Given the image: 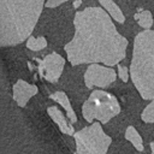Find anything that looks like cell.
Segmentation results:
<instances>
[{
    "label": "cell",
    "instance_id": "cell-19",
    "mask_svg": "<svg viewBox=\"0 0 154 154\" xmlns=\"http://www.w3.org/2000/svg\"><path fill=\"white\" fill-rule=\"evenodd\" d=\"M149 147H150V152H152V154H154V142H150V143H149Z\"/></svg>",
    "mask_w": 154,
    "mask_h": 154
},
{
    "label": "cell",
    "instance_id": "cell-7",
    "mask_svg": "<svg viewBox=\"0 0 154 154\" xmlns=\"http://www.w3.org/2000/svg\"><path fill=\"white\" fill-rule=\"evenodd\" d=\"M65 58L58 53H49L40 60L38 71L41 76L49 83H57L63 75L65 67Z\"/></svg>",
    "mask_w": 154,
    "mask_h": 154
},
{
    "label": "cell",
    "instance_id": "cell-6",
    "mask_svg": "<svg viewBox=\"0 0 154 154\" xmlns=\"http://www.w3.org/2000/svg\"><path fill=\"white\" fill-rule=\"evenodd\" d=\"M117 72L111 67L106 65H101L97 63L89 64L88 67L84 71V84L88 89L93 88H108L113 82L117 79Z\"/></svg>",
    "mask_w": 154,
    "mask_h": 154
},
{
    "label": "cell",
    "instance_id": "cell-17",
    "mask_svg": "<svg viewBox=\"0 0 154 154\" xmlns=\"http://www.w3.org/2000/svg\"><path fill=\"white\" fill-rule=\"evenodd\" d=\"M67 1H75V0H47L46 1V7L54 8V7H58V6H60V5H63L64 2H67Z\"/></svg>",
    "mask_w": 154,
    "mask_h": 154
},
{
    "label": "cell",
    "instance_id": "cell-15",
    "mask_svg": "<svg viewBox=\"0 0 154 154\" xmlns=\"http://www.w3.org/2000/svg\"><path fill=\"white\" fill-rule=\"evenodd\" d=\"M141 119L144 123H154V99L144 107L141 114Z\"/></svg>",
    "mask_w": 154,
    "mask_h": 154
},
{
    "label": "cell",
    "instance_id": "cell-2",
    "mask_svg": "<svg viewBox=\"0 0 154 154\" xmlns=\"http://www.w3.org/2000/svg\"><path fill=\"white\" fill-rule=\"evenodd\" d=\"M45 6L46 0H0V47L26 41Z\"/></svg>",
    "mask_w": 154,
    "mask_h": 154
},
{
    "label": "cell",
    "instance_id": "cell-10",
    "mask_svg": "<svg viewBox=\"0 0 154 154\" xmlns=\"http://www.w3.org/2000/svg\"><path fill=\"white\" fill-rule=\"evenodd\" d=\"M49 99L53 100V101H55V102H58L63 107V109L65 111L66 117L69 118V120L72 124L77 123V120H78L77 119V114H76V112H75V109H73V107H72V105L70 102V99L67 97V94L65 91L57 90V91H54L53 94L49 95Z\"/></svg>",
    "mask_w": 154,
    "mask_h": 154
},
{
    "label": "cell",
    "instance_id": "cell-1",
    "mask_svg": "<svg viewBox=\"0 0 154 154\" xmlns=\"http://www.w3.org/2000/svg\"><path fill=\"white\" fill-rule=\"evenodd\" d=\"M73 36L64 46L72 66L82 64L118 65L126 57L128 40L119 34L112 17L99 6L77 11L73 17Z\"/></svg>",
    "mask_w": 154,
    "mask_h": 154
},
{
    "label": "cell",
    "instance_id": "cell-14",
    "mask_svg": "<svg viewBox=\"0 0 154 154\" xmlns=\"http://www.w3.org/2000/svg\"><path fill=\"white\" fill-rule=\"evenodd\" d=\"M134 18L137 20L138 25L142 26L143 29H150L152 25H153V16L147 10H143L140 13H136L134 16Z\"/></svg>",
    "mask_w": 154,
    "mask_h": 154
},
{
    "label": "cell",
    "instance_id": "cell-8",
    "mask_svg": "<svg viewBox=\"0 0 154 154\" xmlns=\"http://www.w3.org/2000/svg\"><path fill=\"white\" fill-rule=\"evenodd\" d=\"M38 93L36 84L28 83L24 79H18L12 87V97L19 107H25L29 100Z\"/></svg>",
    "mask_w": 154,
    "mask_h": 154
},
{
    "label": "cell",
    "instance_id": "cell-5",
    "mask_svg": "<svg viewBox=\"0 0 154 154\" xmlns=\"http://www.w3.org/2000/svg\"><path fill=\"white\" fill-rule=\"evenodd\" d=\"M75 154H107L112 138L103 131L100 122H94L73 134Z\"/></svg>",
    "mask_w": 154,
    "mask_h": 154
},
{
    "label": "cell",
    "instance_id": "cell-3",
    "mask_svg": "<svg viewBox=\"0 0 154 154\" xmlns=\"http://www.w3.org/2000/svg\"><path fill=\"white\" fill-rule=\"evenodd\" d=\"M130 77L142 99H154V30L144 29L135 36Z\"/></svg>",
    "mask_w": 154,
    "mask_h": 154
},
{
    "label": "cell",
    "instance_id": "cell-13",
    "mask_svg": "<svg viewBox=\"0 0 154 154\" xmlns=\"http://www.w3.org/2000/svg\"><path fill=\"white\" fill-rule=\"evenodd\" d=\"M48 42H47V38L45 36H29L28 40L25 41V46L28 49L32 51V52H38V51H42L47 47Z\"/></svg>",
    "mask_w": 154,
    "mask_h": 154
},
{
    "label": "cell",
    "instance_id": "cell-9",
    "mask_svg": "<svg viewBox=\"0 0 154 154\" xmlns=\"http://www.w3.org/2000/svg\"><path fill=\"white\" fill-rule=\"evenodd\" d=\"M47 113H48L49 118L53 120V123L58 126L60 132H63L67 136H73V134L76 132L73 124L69 120L66 114H64L60 111V108H58V106H49L47 108Z\"/></svg>",
    "mask_w": 154,
    "mask_h": 154
},
{
    "label": "cell",
    "instance_id": "cell-4",
    "mask_svg": "<svg viewBox=\"0 0 154 154\" xmlns=\"http://www.w3.org/2000/svg\"><path fill=\"white\" fill-rule=\"evenodd\" d=\"M120 113L118 99L102 89H95L82 105V116L87 123L100 122L107 124L112 118Z\"/></svg>",
    "mask_w": 154,
    "mask_h": 154
},
{
    "label": "cell",
    "instance_id": "cell-11",
    "mask_svg": "<svg viewBox=\"0 0 154 154\" xmlns=\"http://www.w3.org/2000/svg\"><path fill=\"white\" fill-rule=\"evenodd\" d=\"M99 4L117 23L123 24L125 22V16H124L123 11L113 0H99Z\"/></svg>",
    "mask_w": 154,
    "mask_h": 154
},
{
    "label": "cell",
    "instance_id": "cell-12",
    "mask_svg": "<svg viewBox=\"0 0 154 154\" xmlns=\"http://www.w3.org/2000/svg\"><path fill=\"white\" fill-rule=\"evenodd\" d=\"M125 140H128L134 147L136 150L138 152H143L144 147H143V140L141 137V135L138 134V131L132 126H128L126 130H125Z\"/></svg>",
    "mask_w": 154,
    "mask_h": 154
},
{
    "label": "cell",
    "instance_id": "cell-18",
    "mask_svg": "<svg viewBox=\"0 0 154 154\" xmlns=\"http://www.w3.org/2000/svg\"><path fill=\"white\" fill-rule=\"evenodd\" d=\"M81 4H82V0H75L72 5H73V7H75V8H77V7H79V6H81Z\"/></svg>",
    "mask_w": 154,
    "mask_h": 154
},
{
    "label": "cell",
    "instance_id": "cell-16",
    "mask_svg": "<svg viewBox=\"0 0 154 154\" xmlns=\"http://www.w3.org/2000/svg\"><path fill=\"white\" fill-rule=\"evenodd\" d=\"M117 73H118V77L124 82V83H126L128 81H129V69L126 67V66H123V65H119L118 64V66H117Z\"/></svg>",
    "mask_w": 154,
    "mask_h": 154
}]
</instances>
